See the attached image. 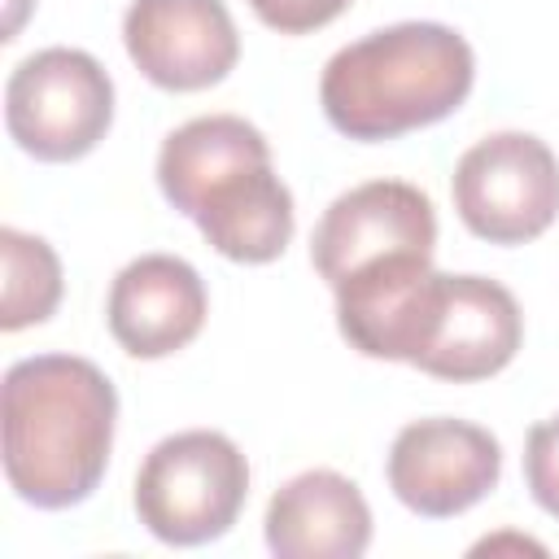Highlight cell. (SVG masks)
Instances as JSON below:
<instances>
[{"mask_svg": "<svg viewBox=\"0 0 559 559\" xmlns=\"http://www.w3.org/2000/svg\"><path fill=\"white\" fill-rule=\"evenodd\" d=\"M118 424L109 376L79 354H35L4 371L0 428L9 489L39 507L66 511L96 493Z\"/></svg>", "mask_w": 559, "mask_h": 559, "instance_id": "6da1fadb", "label": "cell"}, {"mask_svg": "<svg viewBox=\"0 0 559 559\" xmlns=\"http://www.w3.org/2000/svg\"><path fill=\"white\" fill-rule=\"evenodd\" d=\"M472 83L476 52L454 26L397 22L332 52L319 105L341 135L380 144L450 118Z\"/></svg>", "mask_w": 559, "mask_h": 559, "instance_id": "7a4b0ae2", "label": "cell"}, {"mask_svg": "<svg viewBox=\"0 0 559 559\" xmlns=\"http://www.w3.org/2000/svg\"><path fill=\"white\" fill-rule=\"evenodd\" d=\"M249 498V463L227 432L188 428L162 437L135 472V515L166 546L223 537Z\"/></svg>", "mask_w": 559, "mask_h": 559, "instance_id": "3957f363", "label": "cell"}, {"mask_svg": "<svg viewBox=\"0 0 559 559\" xmlns=\"http://www.w3.org/2000/svg\"><path fill=\"white\" fill-rule=\"evenodd\" d=\"M114 122V79L83 48H39L4 83L9 140L39 162L87 157Z\"/></svg>", "mask_w": 559, "mask_h": 559, "instance_id": "277c9868", "label": "cell"}, {"mask_svg": "<svg viewBox=\"0 0 559 559\" xmlns=\"http://www.w3.org/2000/svg\"><path fill=\"white\" fill-rule=\"evenodd\" d=\"M450 192L476 240L528 245L559 218V157L528 131H498L459 157Z\"/></svg>", "mask_w": 559, "mask_h": 559, "instance_id": "5b68a950", "label": "cell"}, {"mask_svg": "<svg viewBox=\"0 0 559 559\" xmlns=\"http://www.w3.org/2000/svg\"><path fill=\"white\" fill-rule=\"evenodd\" d=\"M520 341H524V314L511 288L485 275L437 271L411 367L437 380L472 384L498 376L520 354Z\"/></svg>", "mask_w": 559, "mask_h": 559, "instance_id": "8992f818", "label": "cell"}, {"mask_svg": "<svg viewBox=\"0 0 559 559\" xmlns=\"http://www.w3.org/2000/svg\"><path fill=\"white\" fill-rule=\"evenodd\" d=\"M384 476L402 507L428 520H450L476 507L498 485L502 445L489 428L467 419H415L393 437Z\"/></svg>", "mask_w": 559, "mask_h": 559, "instance_id": "52a82bcc", "label": "cell"}, {"mask_svg": "<svg viewBox=\"0 0 559 559\" xmlns=\"http://www.w3.org/2000/svg\"><path fill=\"white\" fill-rule=\"evenodd\" d=\"M437 249V214L428 192L402 179H371L341 192L310 236L314 271L336 288L345 275L397 258V253H428Z\"/></svg>", "mask_w": 559, "mask_h": 559, "instance_id": "ba28073f", "label": "cell"}, {"mask_svg": "<svg viewBox=\"0 0 559 559\" xmlns=\"http://www.w3.org/2000/svg\"><path fill=\"white\" fill-rule=\"evenodd\" d=\"M122 44L135 70L166 92L214 87L240 61V35L223 0H131Z\"/></svg>", "mask_w": 559, "mask_h": 559, "instance_id": "9c48e42d", "label": "cell"}, {"mask_svg": "<svg viewBox=\"0 0 559 559\" xmlns=\"http://www.w3.org/2000/svg\"><path fill=\"white\" fill-rule=\"evenodd\" d=\"M205 310L210 297L192 262L175 253H140L114 275L105 323L131 358H170L197 341Z\"/></svg>", "mask_w": 559, "mask_h": 559, "instance_id": "30bf717a", "label": "cell"}, {"mask_svg": "<svg viewBox=\"0 0 559 559\" xmlns=\"http://www.w3.org/2000/svg\"><path fill=\"white\" fill-rule=\"evenodd\" d=\"M188 218L197 223V231L205 236L214 253L245 262V266L275 262L288 249L293 227H297L293 192L271 170V157L240 162L223 170L218 179H210L201 197L192 201Z\"/></svg>", "mask_w": 559, "mask_h": 559, "instance_id": "8fae6325", "label": "cell"}, {"mask_svg": "<svg viewBox=\"0 0 559 559\" xmlns=\"http://www.w3.org/2000/svg\"><path fill=\"white\" fill-rule=\"evenodd\" d=\"M262 524L280 559H358L371 546V507L362 489L332 467L280 485Z\"/></svg>", "mask_w": 559, "mask_h": 559, "instance_id": "7c38bea8", "label": "cell"}, {"mask_svg": "<svg viewBox=\"0 0 559 559\" xmlns=\"http://www.w3.org/2000/svg\"><path fill=\"white\" fill-rule=\"evenodd\" d=\"M253 157H271V144L253 122H245L236 114H205V118L175 127L162 140L157 188L179 214H188L210 179H218L223 170L253 162Z\"/></svg>", "mask_w": 559, "mask_h": 559, "instance_id": "4fadbf2b", "label": "cell"}, {"mask_svg": "<svg viewBox=\"0 0 559 559\" xmlns=\"http://www.w3.org/2000/svg\"><path fill=\"white\" fill-rule=\"evenodd\" d=\"M0 258H4V297H0V328L22 332L31 323L52 319L61 306V258L48 240L4 227L0 231Z\"/></svg>", "mask_w": 559, "mask_h": 559, "instance_id": "5bb4252c", "label": "cell"}, {"mask_svg": "<svg viewBox=\"0 0 559 559\" xmlns=\"http://www.w3.org/2000/svg\"><path fill=\"white\" fill-rule=\"evenodd\" d=\"M524 480L533 502L559 520V411L528 428L524 441Z\"/></svg>", "mask_w": 559, "mask_h": 559, "instance_id": "9a60e30c", "label": "cell"}, {"mask_svg": "<svg viewBox=\"0 0 559 559\" xmlns=\"http://www.w3.org/2000/svg\"><path fill=\"white\" fill-rule=\"evenodd\" d=\"M354 0H249L253 17L280 35H310L336 22Z\"/></svg>", "mask_w": 559, "mask_h": 559, "instance_id": "2e32d148", "label": "cell"}, {"mask_svg": "<svg viewBox=\"0 0 559 559\" xmlns=\"http://www.w3.org/2000/svg\"><path fill=\"white\" fill-rule=\"evenodd\" d=\"M22 4H26V0H13V9H9V26H4V39H13V35H17V22H22Z\"/></svg>", "mask_w": 559, "mask_h": 559, "instance_id": "e0dca14e", "label": "cell"}]
</instances>
